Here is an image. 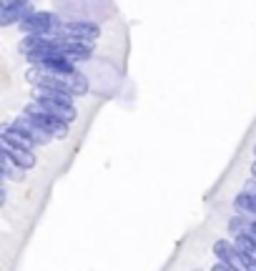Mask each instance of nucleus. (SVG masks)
Returning a JSON list of instances; mask_svg holds the SVG:
<instances>
[{"instance_id": "2", "label": "nucleus", "mask_w": 256, "mask_h": 271, "mask_svg": "<svg viewBox=\"0 0 256 271\" xmlns=\"http://www.w3.org/2000/svg\"><path fill=\"white\" fill-rule=\"evenodd\" d=\"M21 31L26 36H56V38H66V23L58 16L43 13V11H33L31 16H26L21 21Z\"/></svg>"}, {"instance_id": "8", "label": "nucleus", "mask_w": 256, "mask_h": 271, "mask_svg": "<svg viewBox=\"0 0 256 271\" xmlns=\"http://www.w3.org/2000/svg\"><path fill=\"white\" fill-rule=\"evenodd\" d=\"M213 253L221 258V263H226L233 271H243V253L236 248V243L228 241H216L213 243Z\"/></svg>"}, {"instance_id": "7", "label": "nucleus", "mask_w": 256, "mask_h": 271, "mask_svg": "<svg viewBox=\"0 0 256 271\" xmlns=\"http://www.w3.org/2000/svg\"><path fill=\"white\" fill-rule=\"evenodd\" d=\"M101 36V28L91 21H73V23H66V38H73V41H81V43H93L96 38Z\"/></svg>"}, {"instance_id": "1", "label": "nucleus", "mask_w": 256, "mask_h": 271, "mask_svg": "<svg viewBox=\"0 0 256 271\" xmlns=\"http://www.w3.org/2000/svg\"><path fill=\"white\" fill-rule=\"evenodd\" d=\"M41 91H53L63 96H83L88 91V78L83 73L76 76H51V73H31Z\"/></svg>"}, {"instance_id": "3", "label": "nucleus", "mask_w": 256, "mask_h": 271, "mask_svg": "<svg viewBox=\"0 0 256 271\" xmlns=\"http://www.w3.org/2000/svg\"><path fill=\"white\" fill-rule=\"evenodd\" d=\"M36 106H41L46 113L66 121L68 126L76 121V106H73V96H63V93H53V91H41L36 93Z\"/></svg>"}, {"instance_id": "15", "label": "nucleus", "mask_w": 256, "mask_h": 271, "mask_svg": "<svg viewBox=\"0 0 256 271\" xmlns=\"http://www.w3.org/2000/svg\"><path fill=\"white\" fill-rule=\"evenodd\" d=\"M246 233H248V236H253V238H256V218H253V221H251V226H248V231H246Z\"/></svg>"}, {"instance_id": "11", "label": "nucleus", "mask_w": 256, "mask_h": 271, "mask_svg": "<svg viewBox=\"0 0 256 271\" xmlns=\"http://www.w3.org/2000/svg\"><path fill=\"white\" fill-rule=\"evenodd\" d=\"M3 153H8V158L21 168V171H28V168H33L36 166V153L33 151H23V148H11V146H3L0 148Z\"/></svg>"}, {"instance_id": "14", "label": "nucleus", "mask_w": 256, "mask_h": 271, "mask_svg": "<svg viewBox=\"0 0 256 271\" xmlns=\"http://www.w3.org/2000/svg\"><path fill=\"white\" fill-rule=\"evenodd\" d=\"M211 271H233V268H228L226 263H221V261H218V263H216V266H213Z\"/></svg>"}, {"instance_id": "18", "label": "nucleus", "mask_w": 256, "mask_h": 271, "mask_svg": "<svg viewBox=\"0 0 256 271\" xmlns=\"http://www.w3.org/2000/svg\"><path fill=\"white\" fill-rule=\"evenodd\" d=\"M253 153H256V146H253Z\"/></svg>"}, {"instance_id": "5", "label": "nucleus", "mask_w": 256, "mask_h": 271, "mask_svg": "<svg viewBox=\"0 0 256 271\" xmlns=\"http://www.w3.org/2000/svg\"><path fill=\"white\" fill-rule=\"evenodd\" d=\"M31 13H33V6L26 3V0H0V26L3 28L13 23L21 26V21Z\"/></svg>"}, {"instance_id": "9", "label": "nucleus", "mask_w": 256, "mask_h": 271, "mask_svg": "<svg viewBox=\"0 0 256 271\" xmlns=\"http://www.w3.org/2000/svg\"><path fill=\"white\" fill-rule=\"evenodd\" d=\"M63 56L73 63L78 61H91L93 56V46L88 43H81V41H73V38H63Z\"/></svg>"}, {"instance_id": "13", "label": "nucleus", "mask_w": 256, "mask_h": 271, "mask_svg": "<svg viewBox=\"0 0 256 271\" xmlns=\"http://www.w3.org/2000/svg\"><path fill=\"white\" fill-rule=\"evenodd\" d=\"M251 221H253V218L236 216V218H231V221H228V231H231L233 236H238V233H246V231H248V226H251Z\"/></svg>"}, {"instance_id": "4", "label": "nucleus", "mask_w": 256, "mask_h": 271, "mask_svg": "<svg viewBox=\"0 0 256 271\" xmlns=\"http://www.w3.org/2000/svg\"><path fill=\"white\" fill-rule=\"evenodd\" d=\"M28 121H33L46 136H51V138H66L68 136V123L66 121H61V118H56V116H51V113H46L41 106H36V103H31L28 108H26V113H23Z\"/></svg>"}, {"instance_id": "10", "label": "nucleus", "mask_w": 256, "mask_h": 271, "mask_svg": "<svg viewBox=\"0 0 256 271\" xmlns=\"http://www.w3.org/2000/svg\"><path fill=\"white\" fill-rule=\"evenodd\" d=\"M38 68H41V73H51V76H76L78 73L76 63L68 58H51V61L41 63Z\"/></svg>"}, {"instance_id": "6", "label": "nucleus", "mask_w": 256, "mask_h": 271, "mask_svg": "<svg viewBox=\"0 0 256 271\" xmlns=\"http://www.w3.org/2000/svg\"><path fill=\"white\" fill-rule=\"evenodd\" d=\"M11 128L23 138V141H28L31 146H46L48 141H51V136H46L33 121H28L26 116H21V118H16L13 123H11Z\"/></svg>"}, {"instance_id": "17", "label": "nucleus", "mask_w": 256, "mask_h": 271, "mask_svg": "<svg viewBox=\"0 0 256 271\" xmlns=\"http://www.w3.org/2000/svg\"><path fill=\"white\" fill-rule=\"evenodd\" d=\"M248 193H256V188H253V186H248Z\"/></svg>"}, {"instance_id": "12", "label": "nucleus", "mask_w": 256, "mask_h": 271, "mask_svg": "<svg viewBox=\"0 0 256 271\" xmlns=\"http://www.w3.org/2000/svg\"><path fill=\"white\" fill-rule=\"evenodd\" d=\"M233 206H236V211H241V216H253L256 218V193H248V191L238 193L233 198Z\"/></svg>"}, {"instance_id": "16", "label": "nucleus", "mask_w": 256, "mask_h": 271, "mask_svg": "<svg viewBox=\"0 0 256 271\" xmlns=\"http://www.w3.org/2000/svg\"><path fill=\"white\" fill-rule=\"evenodd\" d=\"M251 176H253V181H256V161L251 163Z\"/></svg>"}]
</instances>
